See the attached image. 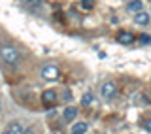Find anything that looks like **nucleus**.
Instances as JSON below:
<instances>
[{
	"instance_id": "nucleus-1",
	"label": "nucleus",
	"mask_w": 151,
	"mask_h": 134,
	"mask_svg": "<svg viewBox=\"0 0 151 134\" xmlns=\"http://www.w3.org/2000/svg\"><path fill=\"white\" fill-rule=\"evenodd\" d=\"M0 57L9 66H17L21 63V55H19V51L13 45H0Z\"/></svg>"
},
{
	"instance_id": "nucleus-2",
	"label": "nucleus",
	"mask_w": 151,
	"mask_h": 134,
	"mask_svg": "<svg viewBox=\"0 0 151 134\" xmlns=\"http://www.w3.org/2000/svg\"><path fill=\"white\" fill-rule=\"evenodd\" d=\"M100 97L104 100H113L117 97V85L113 81H104L100 85Z\"/></svg>"
},
{
	"instance_id": "nucleus-3",
	"label": "nucleus",
	"mask_w": 151,
	"mask_h": 134,
	"mask_svg": "<svg viewBox=\"0 0 151 134\" xmlns=\"http://www.w3.org/2000/svg\"><path fill=\"white\" fill-rule=\"evenodd\" d=\"M42 78L45 81H57L60 78V70L57 68L55 64H45L44 68H42Z\"/></svg>"
},
{
	"instance_id": "nucleus-4",
	"label": "nucleus",
	"mask_w": 151,
	"mask_h": 134,
	"mask_svg": "<svg viewBox=\"0 0 151 134\" xmlns=\"http://www.w3.org/2000/svg\"><path fill=\"white\" fill-rule=\"evenodd\" d=\"M42 104H44L45 108H51L57 104V91L55 89H45L44 93H42Z\"/></svg>"
},
{
	"instance_id": "nucleus-5",
	"label": "nucleus",
	"mask_w": 151,
	"mask_h": 134,
	"mask_svg": "<svg viewBox=\"0 0 151 134\" xmlns=\"http://www.w3.org/2000/svg\"><path fill=\"white\" fill-rule=\"evenodd\" d=\"M117 44H121V45L134 44V36H132V32H127V30L119 32V34H117Z\"/></svg>"
},
{
	"instance_id": "nucleus-6",
	"label": "nucleus",
	"mask_w": 151,
	"mask_h": 134,
	"mask_svg": "<svg viewBox=\"0 0 151 134\" xmlns=\"http://www.w3.org/2000/svg\"><path fill=\"white\" fill-rule=\"evenodd\" d=\"M76 117H78V108H74V106H68V108H64V112H63V119H64L66 123L74 121Z\"/></svg>"
},
{
	"instance_id": "nucleus-7",
	"label": "nucleus",
	"mask_w": 151,
	"mask_h": 134,
	"mask_svg": "<svg viewBox=\"0 0 151 134\" xmlns=\"http://www.w3.org/2000/svg\"><path fill=\"white\" fill-rule=\"evenodd\" d=\"M149 21H151V17L145 12H138V13H136V17H134V23H136V25H140V27L149 25Z\"/></svg>"
},
{
	"instance_id": "nucleus-8",
	"label": "nucleus",
	"mask_w": 151,
	"mask_h": 134,
	"mask_svg": "<svg viewBox=\"0 0 151 134\" xmlns=\"http://www.w3.org/2000/svg\"><path fill=\"white\" fill-rule=\"evenodd\" d=\"M8 132L9 134H23V132H25V127H23L21 121H12L9 127H8Z\"/></svg>"
},
{
	"instance_id": "nucleus-9",
	"label": "nucleus",
	"mask_w": 151,
	"mask_h": 134,
	"mask_svg": "<svg viewBox=\"0 0 151 134\" xmlns=\"http://www.w3.org/2000/svg\"><path fill=\"white\" fill-rule=\"evenodd\" d=\"M127 8H129V12H136V13H138V12H142V8H144V2H142V0H130Z\"/></svg>"
},
{
	"instance_id": "nucleus-10",
	"label": "nucleus",
	"mask_w": 151,
	"mask_h": 134,
	"mask_svg": "<svg viewBox=\"0 0 151 134\" xmlns=\"http://www.w3.org/2000/svg\"><path fill=\"white\" fill-rule=\"evenodd\" d=\"M72 130L74 132H79V134H85V132H87V123H76Z\"/></svg>"
},
{
	"instance_id": "nucleus-11",
	"label": "nucleus",
	"mask_w": 151,
	"mask_h": 134,
	"mask_svg": "<svg viewBox=\"0 0 151 134\" xmlns=\"http://www.w3.org/2000/svg\"><path fill=\"white\" fill-rule=\"evenodd\" d=\"M89 104H93V94L91 93H85L81 97V106H89Z\"/></svg>"
},
{
	"instance_id": "nucleus-12",
	"label": "nucleus",
	"mask_w": 151,
	"mask_h": 134,
	"mask_svg": "<svg viewBox=\"0 0 151 134\" xmlns=\"http://www.w3.org/2000/svg\"><path fill=\"white\" fill-rule=\"evenodd\" d=\"M81 8L83 9H93L94 8V0H81Z\"/></svg>"
},
{
	"instance_id": "nucleus-13",
	"label": "nucleus",
	"mask_w": 151,
	"mask_h": 134,
	"mask_svg": "<svg viewBox=\"0 0 151 134\" xmlns=\"http://www.w3.org/2000/svg\"><path fill=\"white\" fill-rule=\"evenodd\" d=\"M142 125H144V128H145L147 132H151V119H145V121L142 123Z\"/></svg>"
},
{
	"instance_id": "nucleus-14",
	"label": "nucleus",
	"mask_w": 151,
	"mask_h": 134,
	"mask_svg": "<svg viewBox=\"0 0 151 134\" xmlns=\"http://www.w3.org/2000/svg\"><path fill=\"white\" fill-rule=\"evenodd\" d=\"M64 100H66V102H70V100H72V94H70V91H64Z\"/></svg>"
},
{
	"instance_id": "nucleus-15",
	"label": "nucleus",
	"mask_w": 151,
	"mask_h": 134,
	"mask_svg": "<svg viewBox=\"0 0 151 134\" xmlns=\"http://www.w3.org/2000/svg\"><path fill=\"white\" fill-rule=\"evenodd\" d=\"M28 6H38V0H25Z\"/></svg>"
},
{
	"instance_id": "nucleus-16",
	"label": "nucleus",
	"mask_w": 151,
	"mask_h": 134,
	"mask_svg": "<svg viewBox=\"0 0 151 134\" xmlns=\"http://www.w3.org/2000/svg\"><path fill=\"white\" fill-rule=\"evenodd\" d=\"M142 42H144V44H149L151 38H149V36H142Z\"/></svg>"
},
{
	"instance_id": "nucleus-17",
	"label": "nucleus",
	"mask_w": 151,
	"mask_h": 134,
	"mask_svg": "<svg viewBox=\"0 0 151 134\" xmlns=\"http://www.w3.org/2000/svg\"><path fill=\"white\" fill-rule=\"evenodd\" d=\"M23 134H34V128H25V132Z\"/></svg>"
},
{
	"instance_id": "nucleus-18",
	"label": "nucleus",
	"mask_w": 151,
	"mask_h": 134,
	"mask_svg": "<svg viewBox=\"0 0 151 134\" xmlns=\"http://www.w3.org/2000/svg\"><path fill=\"white\" fill-rule=\"evenodd\" d=\"M72 134H79V132H74V130H72Z\"/></svg>"
},
{
	"instance_id": "nucleus-19",
	"label": "nucleus",
	"mask_w": 151,
	"mask_h": 134,
	"mask_svg": "<svg viewBox=\"0 0 151 134\" xmlns=\"http://www.w3.org/2000/svg\"><path fill=\"white\" fill-rule=\"evenodd\" d=\"M2 134H9V132H8V130H6V132H2Z\"/></svg>"
},
{
	"instance_id": "nucleus-20",
	"label": "nucleus",
	"mask_w": 151,
	"mask_h": 134,
	"mask_svg": "<svg viewBox=\"0 0 151 134\" xmlns=\"http://www.w3.org/2000/svg\"><path fill=\"white\" fill-rule=\"evenodd\" d=\"M0 108H2V102H0Z\"/></svg>"
}]
</instances>
